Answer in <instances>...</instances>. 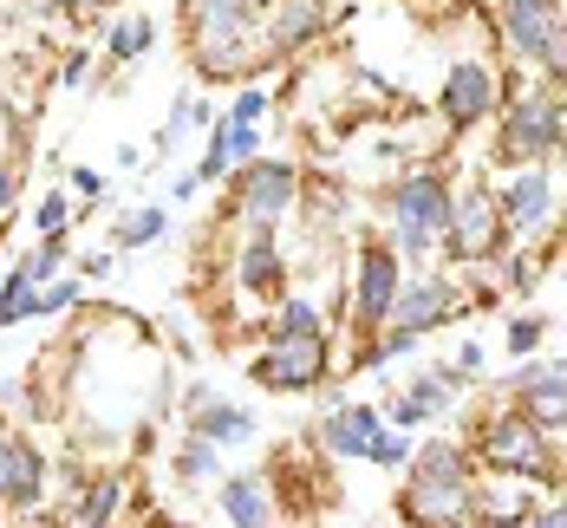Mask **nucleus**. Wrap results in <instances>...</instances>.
<instances>
[{
    "label": "nucleus",
    "mask_w": 567,
    "mask_h": 528,
    "mask_svg": "<svg viewBox=\"0 0 567 528\" xmlns=\"http://www.w3.org/2000/svg\"><path fill=\"white\" fill-rule=\"evenodd\" d=\"M183 20L203 79H255V65L275 59L268 33H255V0H183Z\"/></svg>",
    "instance_id": "nucleus-1"
},
{
    "label": "nucleus",
    "mask_w": 567,
    "mask_h": 528,
    "mask_svg": "<svg viewBox=\"0 0 567 528\" xmlns=\"http://www.w3.org/2000/svg\"><path fill=\"white\" fill-rule=\"evenodd\" d=\"M470 457H476L483 469H496V476H522V483H555V476H561V457H555L548 431H542L528 411H515V405H503V411L483 417Z\"/></svg>",
    "instance_id": "nucleus-2"
},
{
    "label": "nucleus",
    "mask_w": 567,
    "mask_h": 528,
    "mask_svg": "<svg viewBox=\"0 0 567 528\" xmlns=\"http://www.w3.org/2000/svg\"><path fill=\"white\" fill-rule=\"evenodd\" d=\"M275 333H327V327H320V307H313V300H281Z\"/></svg>",
    "instance_id": "nucleus-31"
},
{
    "label": "nucleus",
    "mask_w": 567,
    "mask_h": 528,
    "mask_svg": "<svg viewBox=\"0 0 567 528\" xmlns=\"http://www.w3.org/2000/svg\"><path fill=\"white\" fill-rule=\"evenodd\" d=\"M476 457L451 444V437H437V444H424L417 457H411V483H476Z\"/></svg>",
    "instance_id": "nucleus-21"
},
{
    "label": "nucleus",
    "mask_w": 567,
    "mask_h": 528,
    "mask_svg": "<svg viewBox=\"0 0 567 528\" xmlns=\"http://www.w3.org/2000/svg\"><path fill=\"white\" fill-rule=\"evenodd\" d=\"M503 203H496V189H483V183H470L463 196H451V229H444V261L456 268H476V261H489V255H503Z\"/></svg>",
    "instance_id": "nucleus-5"
},
{
    "label": "nucleus",
    "mask_w": 567,
    "mask_h": 528,
    "mask_svg": "<svg viewBox=\"0 0 567 528\" xmlns=\"http://www.w3.org/2000/svg\"><path fill=\"white\" fill-rule=\"evenodd\" d=\"M59 261H65V241H59V235H40V248H33V255H27L20 268H27V275H33V281L47 288V281L59 275Z\"/></svg>",
    "instance_id": "nucleus-32"
},
{
    "label": "nucleus",
    "mask_w": 567,
    "mask_h": 528,
    "mask_svg": "<svg viewBox=\"0 0 567 528\" xmlns=\"http://www.w3.org/2000/svg\"><path fill=\"white\" fill-rule=\"evenodd\" d=\"M451 392H456V365H444V372H417V379L392 398V424L398 431H417V424L444 417V411H451Z\"/></svg>",
    "instance_id": "nucleus-17"
},
{
    "label": "nucleus",
    "mask_w": 567,
    "mask_h": 528,
    "mask_svg": "<svg viewBox=\"0 0 567 528\" xmlns=\"http://www.w3.org/2000/svg\"><path fill=\"white\" fill-rule=\"evenodd\" d=\"M567 144L561 131V99L555 92H515L503 99V131H496V164L522 170V164H548Z\"/></svg>",
    "instance_id": "nucleus-4"
},
{
    "label": "nucleus",
    "mask_w": 567,
    "mask_h": 528,
    "mask_svg": "<svg viewBox=\"0 0 567 528\" xmlns=\"http://www.w3.org/2000/svg\"><path fill=\"white\" fill-rule=\"evenodd\" d=\"M255 7H275V0H255Z\"/></svg>",
    "instance_id": "nucleus-46"
},
{
    "label": "nucleus",
    "mask_w": 567,
    "mask_h": 528,
    "mask_svg": "<svg viewBox=\"0 0 567 528\" xmlns=\"http://www.w3.org/2000/svg\"><path fill=\"white\" fill-rule=\"evenodd\" d=\"M223 516L235 528L275 522V496H268V483H261V476H228L223 483Z\"/></svg>",
    "instance_id": "nucleus-22"
},
{
    "label": "nucleus",
    "mask_w": 567,
    "mask_h": 528,
    "mask_svg": "<svg viewBox=\"0 0 567 528\" xmlns=\"http://www.w3.org/2000/svg\"><path fill=\"white\" fill-rule=\"evenodd\" d=\"M509 405L528 411L542 431H567V372L555 365H522L509 385Z\"/></svg>",
    "instance_id": "nucleus-12"
},
{
    "label": "nucleus",
    "mask_w": 567,
    "mask_h": 528,
    "mask_svg": "<svg viewBox=\"0 0 567 528\" xmlns=\"http://www.w3.org/2000/svg\"><path fill=\"white\" fill-rule=\"evenodd\" d=\"M535 72H542L555 92H567V13L555 20V33L542 40V53H535Z\"/></svg>",
    "instance_id": "nucleus-25"
},
{
    "label": "nucleus",
    "mask_w": 567,
    "mask_h": 528,
    "mask_svg": "<svg viewBox=\"0 0 567 528\" xmlns=\"http://www.w3.org/2000/svg\"><path fill=\"white\" fill-rule=\"evenodd\" d=\"M65 222H72V203H65V196L33 203V229H40V235H65Z\"/></svg>",
    "instance_id": "nucleus-35"
},
{
    "label": "nucleus",
    "mask_w": 567,
    "mask_h": 528,
    "mask_svg": "<svg viewBox=\"0 0 567 528\" xmlns=\"http://www.w3.org/2000/svg\"><path fill=\"white\" fill-rule=\"evenodd\" d=\"M228 124V151H235V164H255V151H261V144H255V124H235V117H223Z\"/></svg>",
    "instance_id": "nucleus-37"
},
{
    "label": "nucleus",
    "mask_w": 567,
    "mask_h": 528,
    "mask_svg": "<svg viewBox=\"0 0 567 528\" xmlns=\"http://www.w3.org/2000/svg\"><path fill=\"white\" fill-rule=\"evenodd\" d=\"M255 385L268 392H320L327 385V333H275L255 359Z\"/></svg>",
    "instance_id": "nucleus-7"
},
{
    "label": "nucleus",
    "mask_w": 567,
    "mask_h": 528,
    "mask_svg": "<svg viewBox=\"0 0 567 528\" xmlns=\"http://www.w3.org/2000/svg\"><path fill=\"white\" fill-rule=\"evenodd\" d=\"M404 457H411V431H379L372 451H365V464H379V469H398Z\"/></svg>",
    "instance_id": "nucleus-33"
},
{
    "label": "nucleus",
    "mask_w": 567,
    "mask_h": 528,
    "mask_svg": "<svg viewBox=\"0 0 567 528\" xmlns=\"http://www.w3.org/2000/svg\"><path fill=\"white\" fill-rule=\"evenodd\" d=\"M542 333H548V320L522 313V320H509V333H503V340H509V352H515V359H528V352L542 346Z\"/></svg>",
    "instance_id": "nucleus-34"
},
{
    "label": "nucleus",
    "mask_w": 567,
    "mask_h": 528,
    "mask_svg": "<svg viewBox=\"0 0 567 528\" xmlns=\"http://www.w3.org/2000/svg\"><path fill=\"white\" fill-rule=\"evenodd\" d=\"M476 372H483V346L463 340V346H456V379H476Z\"/></svg>",
    "instance_id": "nucleus-38"
},
{
    "label": "nucleus",
    "mask_w": 567,
    "mask_h": 528,
    "mask_svg": "<svg viewBox=\"0 0 567 528\" xmlns=\"http://www.w3.org/2000/svg\"><path fill=\"white\" fill-rule=\"evenodd\" d=\"M189 431L209 437V444H248L255 437V411H235L223 398H209V392H196L189 398Z\"/></svg>",
    "instance_id": "nucleus-20"
},
{
    "label": "nucleus",
    "mask_w": 567,
    "mask_h": 528,
    "mask_svg": "<svg viewBox=\"0 0 567 528\" xmlns=\"http://www.w3.org/2000/svg\"><path fill=\"white\" fill-rule=\"evenodd\" d=\"M151 46H157V27H151L144 13H137V20H124V27L112 33V59H117V65H131V59H144Z\"/></svg>",
    "instance_id": "nucleus-26"
},
{
    "label": "nucleus",
    "mask_w": 567,
    "mask_h": 528,
    "mask_svg": "<svg viewBox=\"0 0 567 528\" xmlns=\"http://www.w3.org/2000/svg\"><path fill=\"white\" fill-rule=\"evenodd\" d=\"M456 313H463V300H456L451 281H404L392 300V320L411 327V333H431V327H444Z\"/></svg>",
    "instance_id": "nucleus-15"
},
{
    "label": "nucleus",
    "mask_w": 567,
    "mask_h": 528,
    "mask_svg": "<svg viewBox=\"0 0 567 528\" xmlns=\"http://www.w3.org/2000/svg\"><path fill=\"white\" fill-rule=\"evenodd\" d=\"M496 13H503V40H509V53L535 65L542 40H548L555 20H561V0H496Z\"/></svg>",
    "instance_id": "nucleus-16"
},
{
    "label": "nucleus",
    "mask_w": 567,
    "mask_h": 528,
    "mask_svg": "<svg viewBox=\"0 0 567 528\" xmlns=\"http://www.w3.org/2000/svg\"><path fill=\"white\" fill-rule=\"evenodd\" d=\"M561 131H567V99H561Z\"/></svg>",
    "instance_id": "nucleus-45"
},
{
    "label": "nucleus",
    "mask_w": 567,
    "mask_h": 528,
    "mask_svg": "<svg viewBox=\"0 0 567 528\" xmlns=\"http://www.w3.org/2000/svg\"><path fill=\"white\" fill-rule=\"evenodd\" d=\"M542 522H548V528H567V503H555V509H548Z\"/></svg>",
    "instance_id": "nucleus-42"
},
{
    "label": "nucleus",
    "mask_w": 567,
    "mask_h": 528,
    "mask_svg": "<svg viewBox=\"0 0 567 528\" xmlns=\"http://www.w3.org/2000/svg\"><path fill=\"white\" fill-rule=\"evenodd\" d=\"M216 451H223V444L189 437V444L176 451V476H183V483H209V476H216Z\"/></svg>",
    "instance_id": "nucleus-27"
},
{
    "label": "nucleus",
    "mask_w": 567,
    "mask_h": 528,
    "mask_svg": "<svg viewBox=\"0 0 567 528\" xmlns=\"http://www.w3.org/2000/svg\"><path fill=\"white\" fill-rule=\"evenodd\" d=\"M385 431V417L372 405H333L320 417V437H327V451L346 457V464H365V451H372V437Z\"/></svg>",
    "instance_id": "nucleus-18"
},
{
    "label": "nucleus",
    "mask_w": 567,
    "mask_h": 528,
    "mask_svg": "<svg viewBox=\"0 0 567 528\" xmlns=\"http://www.w3.org/2000/svg\"><path fill=\"white\" fill-rule=\"evenodd\" d=\"M0 509H7V503H0Z\"/></svg>",
    "instance_id": "nucleus-47"
},
{
    "label": "nucleus",
    "mask_w": 567,
    "mask_h": 528,
    "mask_svg": "<svg viewBox=\"0 0 567 528\" xmlns=\"http://www.w3.org/2000/svg\"><path fill=\"white\" fill-rule=\"evenodd\" d=\"M503 105V85H496V72L483 65V59H463L444 72V92H437V112L451 131H476L483 117Z\"/></svg>",
    "instance_id": "nucleus-8"
},
{
    "label": "nucleus",
    "mask_w": 567,
    "mask_h": 528,
    "mask_svg": "<svg viewBox=\"0 0 567 528\" xmlns=\"http://www.w3.org/2000/svg\"><path fill=\"white\" fill-rule=\"evenodd\" d=\"M235 170V151H228V124H216V137L203 144V157H196V183H223Z\"/></svg>",
    "instance_id": "nucleus-28"
},
{
    "label": "nucleus",
    "mask_w": 567,
    "mask_h": 528,
    "mask_svg": "<svg viewBox=\"0 0 567 528\" xmlns=\"http://www.w3.org/2000/svg\"><path fill=\"white\" fill-rule=\"evenodd\" d=\"M548 365H555V372H567V359H548Z\"/></svg>",
    "instance_id": "nucleus-44"
},
{
    "label": "nucleus",
    "mask_w": 567,
    "mask_h": 528,
    "mask_svg": "<svg viewBox=\"0 0 567 528\" xmlns=\"http://www.w3.org/2000/svg\"><path fill=\"white\" fill-rule=\"evenodd\" d=\"M13 196H20V170H13V164H0V209H7Z\"/></svg>",
    "instance_id": "nucleus-41"
},
{
    "label": "nucleus",
    "mask_w": 567,
    "mask_h": 528,
    "mask_svg": "<svg viewBox=\"0 0 567 528\" xmlns=\"http://www.w3.org/2000/svg\"><path fill=\"white\" fill-rule=\"evenodd\" d=\"M496 203H503V222H509V229H542V222L555 216V176H548V164L509 170V183L496 189Z\"/></svg>",
    "instance_id": "nucleus-11"
},
{
    "label": "nucleus",
    "mask_w": 567,
    "mask_h": 528,
    "mask_svg": "<svg viewBox=\"0 0 567 528\" xmlns=\"http://www.w3.org/2000/svg\"><path fill=\"white\" fill-rule=\"evenodd\" d=\"M164 222H171L164 209H131V216L117 222V248H137V241H157V235H164Z\"/></svg>",
    "instance_id": "nucleus-29"
},
{
    "label": "nucleus",
    "mask_w": 567,
    "mask_h": 528,
    "mask_svg": "<svg viewBox=\"0 0 567 528\" xmlns=\"http://www.w3.org/2000/svg\"><path fill=\"white\" fill-rule=\"evenodd\" d=\"M293 196H300L293 164H275V157L241 164V183H235V209H241V222H281Z\"/></svg>",
    "instance_id": "nucleus-10"
},
{
    "label": "nucleus",
    "mask_w": 567,
    "mask_h": 528,
    "mask_svg": "<svg viewBox=\"0 0 567 528\" xmlns=\"http://www.w3.org/2000/svg\"><path fill=\"white\" fill-rule=\"evenodd\" d=\"M248 293H281V248H275V222H248L241 261H235Z\"/></svg>",
    "instance_id": "nucleus-19"
},
{
    "label": "nucleus",
    "mask_w": 567,
    "mask_h": 528,
    "mask_svg": "<svg viewBox=\"0 0 567 528\" xmlns=\"http://www.w3.org/2000/svg\"><path fill=\"white\" fill-rule=\"evenodd\" d=\"M404 288V255L392 241H359V268H352V327L372 333L392 320V300Z\"/></svg>",
    "instance_id": "nucleus-6"
},
{
    "label": "nucleus",
    "mask_w": 567,
    "mask_h": 528,
    "mask_svg": "<svg viewBox=\"0 0 567 528\" xmlns=\"http://www.w3.org/2000/svg\"><path fill=\"white\" fill-rule=\"evenodd\" d=\"M203 99H176V112H171V124H164V131H157V151H151V157H164V151H171L176 137H183V131H196V124H203Z\"/></svg>",
    "instance_id": "nucleus-30"
},
{
    "label": "nucleus",
    "mask_w": 567,
    "mask_h": 528,
    "mask_svg": "<svg viewBox=\"0 0 567 528\" xmlns=\"http://www.w3.org/2000/svg\"><path fill=\"white\" fill-rule=\"evenodd\" d=\"M65 7H105V0H65Z\"/></svg>",
    "instance_id": "nucleus-43"
},
{
    "label": "nucleus",
    "mask_w": 567,
    "mask_h": 528,
    "mask_svg": "<svg viewBox=\"0 0 567 528\" xmlns=\"http://www.w3.org/2000/svg\"><path fill=\"white\" fill-rule=\"evenodd\" d=\"M451 176L437 170H411L404 183H398L392 196H385V222H392V248L398 255H431L437 241H444V229H451Z\"/></svg>",
    "instance_id": "nucleus-3"
},
{
    "label": "nucleus",
    "mask_w": 567,
    "mask_h": 528,
    "mask_svg": "<svg viewBox=\"0 0 567 528\" xmlns=\"http://www.w3.org/2000/svg\"><path fill=\"white\" fill-rule=\"evenodd\" d=\"M72 189H79V196H99V203H105V189H112V183H105L99 170H72Z\"/></svg>",
    "instance_id": "nucleus-40"
},
{
    "label": "nucleus",
    "mask_w": 567,
    "mask_h": 528,
    "mask_svg": "<svg viewBox=\"0 0 567 528\" xmlns=\"http://www.w3.org/2000/svg\"><path fill=\"white\" fill-rule=\"evenodd\" d=\"M47 496V457L33 444H20L13 431H0V503L7 509H33Z\"/></svg>",
    "instance_id": "nucleus-13"
},
{
    "label": "nucleus",
    "mask_w": 567,
    "mask_h": 528,
    "mask_svg": "<svg viewBox=\"0 0 567 528\" xmlns=\"http://www.w3.org/2000/svg\"><path fill=\"white\" fill-rule=\"evenodd\" d=\"M398 516L424 528H451V522H483L489 503L476 496V483H411L398 496Z\"/></svg>",
    "instance_id": "nucleus-9"
},
{
    "label": "nucleus",
    "mask_w": 567,
    "mask_h": 528,
    "mask_svg": "<svg viewBox=\"0 0 567 528\" xmlns=\"http://www.w3.org/2000/svg\"><path fill=\"white\" fill-rule=\"evenodd\" d=\"M117 496H124V489H117V476H105V483H92V489H85V496L72 503V516H65V522H79V528L112 522V516H117Z\"/></svg>",
    "instance_id": "nucleus-24"
},
{
    "label": "nucleus",
    "mask_w": 567,
    "mask_h": 528,
    "mask_svg": "<svg viewBox=\"0 0 567 528\" xmlns=\"http://www.w3.org/2000/svg\"><path fill=\"white\" fill-rule=\"evenodd\" d=\"M261 33H268V53H275V59L313 46V40L327 33V0H275Z\"/></svg>",
    "instance_id": "nucleus-14"
},
{
    "label": "nucleus",
    "mask_w": 567,
    "mask_h": 528,
    "mask_svg": "<svg viewBox=\"0 0 567 528\" xmlns=\"http://www.w3.org/2000/svg\"><path fill=\"white\" fill-rule=\"evenodd\" d=\"M235 124H261V117H268V92H261V85H248V92H241V99H235Z\"/></svg>",
    "instance_id": "nucleus-36"
},
{
    "label": "nucleus",
    "mask_w": 567,
    "mask_h": 528,
    "mask_svg": "<svg viewBox=\"0 0 567 528\" xmlns=\"http://www.w3.org/2000/svg\"><path fill=\"white\" fill-rule=\"evenodd\" d=\"M33 313H47L40 281H33L27 268H13V275L0 281V327H13V320H33Z\"/></svg>",
    "instance_id": "nucleus-23"
},
{
    "label": "nucleus",
    "mask_w": 567,
    "mask_h": 528,
    "mask_svg": "<svg viewBox=\"0 0 567 528\" xmlns=\"http://www.w3.org/2000/svg\"><path fill=\"white\" fill-rule=\"evenodd\" d=\"M40 300H47V313H65V307L79 300V288H72V281H59V288H40Z\"/></svg>",
    "instance_id": "nucleus-39"
}]
</instances>
